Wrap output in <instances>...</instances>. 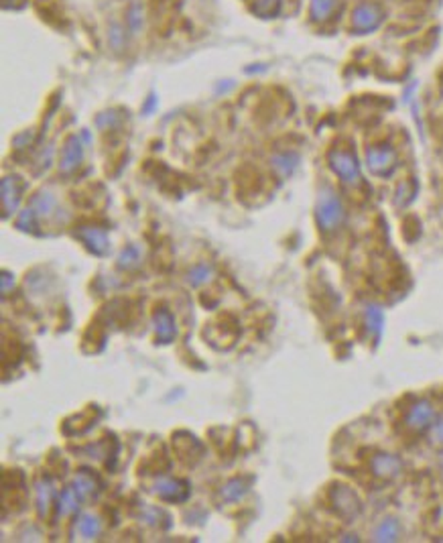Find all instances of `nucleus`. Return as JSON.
Segmentation results:
<instances>
[{
  "label": "nucleus",
  "mask_w": 443,
  "mask_h": 543,
  "mask_svg": "<svg viewBox=\"0 0 443 543\" xmlns=\"http://www.w3.org/2000/svg\"><path fill=\"white\" fill-rule=\"evenodd\" d=\"M431 438H433L435 444L443 446V413L437 420L433 421V425H431Z\"/></svg>",
  "instance_id": "a878e982"
},
{
  "label": "nucleus",
  "mask_w": 443,
  "mask_h": 543,
  "mask_svg": "<svg viewBox=\"0 0 443 543\" xmlns=\"http://www.w3.org/2000/svg\"><path fill=\"white\" fill-rule=\"evenodd\" d=\"M77 236L84 240V245L88 246L92 252L96 255H106L108 248H110V240H108V232L104 228L98 226H84Z\"/></svg>",
  "instance_id": "9d476101"
},
{
  "label": "nucleus",
  "mask_w": 443,
  "mask_h": 543,
  "mask_svg": "<svg viewBox=\"0 0 443 543\" xmlns=\"http://www.w3.org/2000/svg\"><path fill=\"white\" fill-rule=\"evenodd\" d=\"M84 161V140L80 139V135H73L65 142L63 155H61V171L71 173L75 171Z\"/></svg>",
  "instance_id": "1a4fd4ad"
},
{
  "label": "nucleus",
  "mask_w": 443,
  "mask_h": 543,
  "mask_svg": "<svg viewBox=\"0 0 443 543\" xmlns=\"http://www.w3.org/2000/svg\"><path fill=\"white\" fill-rule=\"evenodd\" d=\"M370 470L380 480H394L399 474L403 472V460L399 456L389 454V452H378L370 460Z\"/></svg>",
  "instance_id": "6e6552de"
},
{
  "label": "nucleus",
  "mask_w": 443,
  "mask_h": 543,
  "mask_svg": "<svg viewBox=\"0 0 443 543\" xmlns=\"http://www.w3.org/2000/svg\"><path fill=\"white\" fill-rule=\"evenodd\" d=\"M330 501H332V507L336 511L337 515L346 521H354L356 517L362 513V501L360 496L356 494L354 489L346 487V484H337L330 492Z\"/></svg>",
  "instance_id": "f03ea898"
},
{
  "label": "nucleus",
  "mask_w": 443,
  "mask_h": 543,
  "mask_svg": "<svg viewBox=\"0 0 443 543\" xmlns=\"http://www.w3.org/2000/svg\"><path fill=\"white\" fill-rule=\"evenodd\" d=\"M277 4H279V0H258L256 11H258L261 15H270V13H275Z\"/></svg>",
  "instance_id": "bb28decb"
},
{
  "label": "nucleus",
  "mask_w": 443,
  "mask_h": 543,
  "mask_svg": "<svg viewBox=\"0 0 443 543\" xmlns=\"http://www.w3.org/2000/svg\"><path fill=\"white\" fill-rule=\"evenodd\" d=\"M212 275H213V269L210 267V264L199 263V264H195L194 269L187 273V281H189V285L199 287V285H204V283H208V281L212 279Z\"/></svg>",
  "instance_id": "412c9836"
},
{
  "label": "nucleus",
  "mask_w": 443,
  "mask_h": 543,
  "mask_svg": "<svg viewBox=\"0 0 443 543\" xmlns=\"http://www.w3.org/2000/svg\"><path fill=\"white\" fill-rule=\"evenodd\" d=\"M382 20H385V13L374 2H362L352 13V25L358 33H370L382 25Z\"/></svg>",
  "instance_id": "39448f33"
},
{
  "label": "nucleus",
  "mask_w": 443,
  "mask_h": 543,
  "mask_svg": "<svg viewBox=\"0 0 443 543\" xmlns=\"http://www.w3.org/2000/svg\"><path fill=\"white\" fill-rule=\"evenodd\" d=\"M20 192H23V188H20L18 177H4L2 179V210L6 216L18 208Z\"/></svg>",
  "instance_id": "f8f14e48"
},
{
  "label": "nucleus",
  "mask_w": 443,
  "mask_h": 543,
  "mask_svg": "<svg viewBox=\"0 0 443 543\" xmlns=\"http://www.w3.org/2000/svg\"><path fill=\"white\" fill-rule=\"evenodd\" d=\"M399 533H401V525H399V521L397 519H385L380 525L376 527V531H374V539L376 542H397L399 539Z\"/></svg>",
  "instance_id": "2eb2a0df"
},
{
  "label": "nucleus",
  "mask_w": 443,
  "mask_h": 543,
  "mask_svg": "<svg viewBox=\"0 0 443 543\" xmlns=\"http://www.w3.org/2000/svg\"><path fill=\"white\" fill-rule=\"evenodd\" d=\"M137 263H139V250H137L135 246L125 248L123 255H120V259H118V264L125 267V269H130V267H135Z\"/></svg>",
  "instance_id": "393cba45"
},
{
  "label": "nucleus",
  "mask_w": 443,
  "mask_h": 543,
  "mask_svg": "<svg viewBox=\"0 0 443 543\" xmlns=\"http://www.w3.org/2000/svg\"><path fill=\"white\" fill-rule=\"evenodd\" d=\"M71 487L77 491V494H80V496H82V501H84V499H88L89 494H94V492H96V478L84 470V472H80L77 476H75V480H73V484H71Z\"/></svg>",
  "instance_id": "6ab92c4d"
},
{
  "label": "nucleus",
  "mask_w": 443,
  "mask_h": 543,
  "mask_svg": "<svg viewBox=\"0 0 443 543\" xmlns=\"http://www.w3.org/2000/svg\"><path fill=\"white\" fill-rule=\"evenodd\" d=\"M11 287H15V277L4 271V273H2V293L6 295V293L11 291Z\"/></svg>",
  "instance_id": "cd10ccee"
},
{
  "label": "nucleus",
  "mask_w": 443,
  "mask_h": 543,
  "mask_svg": "<svg viewBox=\"0 0 443 543\" xmlns=\"http://www.w3.org/2000/svg\"><path fill=\"white\" fill-rule=\"evenodd\" d=\"M153 326L155 332L163 344H171L177 336V326H175V317L171 316V312H167L165 307H161L159 312L153 316Z\"/></svg>",
  "instance_id": "9b49d317"
},
{
  "label": "nucleus",
  "mask_w": 443,
  "mask_h": 543,
  "mask_svg": "<svg viewBox=\"0 0 443 543\" xmlns=\"http://www.w3.org/2000/svg\"><path fill=\"white\" fill-rule=\"evenodd\" d=\"M316 218L321 230H336L344 222V206L336 193L332 190H323L319 193L318 206H316Z\"/></svg>",
  "instance_id": "f257e3e1"
},
{
  "label": "nucleus",
  "mask_w": 443,
  "mask_h": 543,
  "mask_svg": "<svg viewBox=\"0 0 443 543\" xmlns=\"http://www.w3.org/2000/svg\"><path fill=\"white\" fill-rule=\"evenodd\" d=\"M337 6H339V0H311L309 15L313 20L321 23V20H327L332 17L337 11Z\"/></svg>",
  "instance_id": "ddd939ff"
},
{
  "label": "nucleus",
  "mask_w": 443,
  "mask_h": 543,
  "mask_svg": "<svg viewBox=\"0 0 443 543\" xmlns=\"http://www.w3.org/2000/svg\"><path fill=\"white\" fill-rule=\"evenodd\" d=\"M77 533L84 539H94L96 535H100V519L94 515H82L77 521Z\"/></svg>",
  "instance_id": "f3484780"
},
{
  "label": "nucleus",
  "mask_w": 443,
  "mask_h": 543,
  "mask_svg": "<svg viewBox=\"0 0 443 543\" xmlns=\"http://www.w3.org/2000/svg\"><path fill=\"white\" fill-rule=\"evenodd\" d=\"M273 165L275 169H279L285 177L291 176L297 167V155H291V153H285V155H277L273 159Z\"/></svg>",
  "instance_id": "4be33fe9"
},
{
  "label": "nucleus",
  "mask_w": 443,
  "mask_h": 543,
  "mask_svg": "<svg viewBox=\"0 0 443 543\" xmlns=\"http://www.w3.org/2000/svg\"><path fill=\"white\" fill-rule=\"evenodd\" d=\"M51 501H54V487H51V482L47 480V478H43V480H39L37 482V503H39V511H41V515H45L47 513V508L51 505Z\"/></svg>",
  "instance_id": "a211bd4d"
},
{
  "label": "nucleus",
  "mask_w": 443,
  "mask_h": 543,
  "mask_svg": "<svg viewBox=\"0 0 443 543\" xmlns=\"http://www.w3.org/2000/svg\"><path fill=\"white\" fill-rule=\"evenodd\" d=\"M151 492L169 503H183L189 496V484L183 480H177V478L161 476L151 484Z\"/></svg>",
  "instance_id": "423d86ee"
},
{
  "label": "nucleus",
  "mask_w": 443,
  "mask_h": 543,
  "mask_svg": "<svg viewBox=\"0 0 443 543\" xmlns=\"http://www.w3.org/2000/svg\"><path fill=\"white\" fill-rule=\"evenodd\" d=\"M33 210L39 214V216H47L55 210V197L51 193H39L35 200H33Z\"/></svg>",
  "instance_id": "5701e85b"
},
{
  "label": "nucleus",
  "mask_w": 443,
  "mask_h": 543,
  "mask_svg": "<svg viewBox=\"0 0 443 543\" xmlns=\"http://www.w3.org/2000/svg\"><path fill=\"white\" fill-rule=\"evenodd\" d=\"M80 503H82V496L77 494V491L70 487L65 491L61 492V499H59V513L61 515H73L80 511Z\"/></svg>",
  "instance_id": "dca6fc26"
},
{
  "label": "nucleus",
  "mask_w": 443,
  "mask_h": 543,
  "mask_svg": "<svg viewBox=\"0 0 443 543\" xmlns=\"http://www.w3.org/2000/svg\"><path fill=\"white\" fill-rule=\"evenodd\" d=\"M435 421V407L427 399H419L408 407L405 415V425L411 432H425Z\"/></svg>",
  "instance_id": "0eeeda50"
},
{
  "label": "nucleus",
  "mask_w": 443,
  "mask_h": 543,
  "mask_svg": "<svg viewBox=\"0 0 443 543\" xmlns=\"http://www.w3.org/2000/svg\"><path fill=\"white\" fill-rule=\"evenodd\" d=\"M364 319H366L368 330H370L374 336H380L382 326H385V314H382V310L376 307V305H368V307H366V314H364Z\"/></svg>",
  "instance_id": "aec40b11"
},
{
  "label": "nucleus",
  "mask_w": 443,
  "mask_h": 543,
  "mask_svg": "<svg viewBox=\"0 0 443 543\" xmlns=\"http://www.w3.org/2000/svg\"><path fill=\"white\" fill-rule=\"evenodd\" d=\"M342 539H344V542H358V537H356V535H344Z\"/></svg>",
  "instance_id": "c85d7f7f"
},
{
  "label": "nucleus",
  "mask_w": 443,
  "mask_h": 543,
  "mask_svg": "<svg viewBox=\"0 0 443 543\" xmlns=\"http://www.w3.org/2000/svg\"><path fill=\"white\" fill-rule=\"evenodd\" d=\"M37 214L33 208H27V210L20 212V216L17 218V226L20 230H27V232H31L33 228H37Z\"/></svg>",
  "instance_id": "b1692460"
},
{
  "label": "nucleus",
  "mask_w": 443,
  "mask_h": 543,
  "mask_svg": "<svg viewBox=\"0 0 443 543\" xmlns=\"http://www.w3.org/2000/svg\"><path fill=\"white\" fill-rule=\"evenodd\" d=\"M250 484L249 480H242V478H232L230 482H226L224 487H222V491H220V496L224 499V501H240L247 492H249Z\"/></svg>",
  "instance_id": "4468645a"
},
{
  "label": "nucleus",
  "mask_w": 443,
  "mask_h": 543,
  "mask_svg": "<svg viewBox=\"0 0 443 543\" xmlns=\"http://www.w3.org/2000/svg\"><path fill=\"white\" fill-rule=\"evenodd\" d=\"M330 167L344 183H356L360 179V163L352 151L348 149H332L330 155Z\"/></svg>",
  "instance_id": "7ed1b4c3"
},
{
  "label": "nucleus",
  "mask_w": 443,
  "mask_h": 543,
  "mask_svg": "<svg viewBox=\"0 0 443 543\" xmlns=\"http://www.w3.org/2000/svg\"><path fill=\"white\" fill-rule=\"evenodd\" d=\"M366 165L374 176H389L397 167V153L390 145H374L366 151Z\"/></svg>",
  "instance_id": "20e7f679"
}]
</instances>
